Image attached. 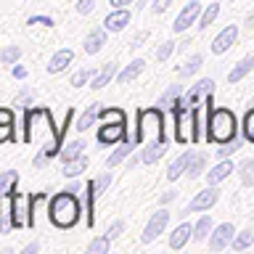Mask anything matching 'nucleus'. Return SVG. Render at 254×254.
I'll return each mask as SVG.
<instances>
[{
    "label": "nucleus",
    "instance_id": "nucleus-37",
    "mask_svg": "<svg viewBox=\"0 0 254 254\" xmlns=\"http://www.w3.org/2000/svg\"><path fill=\"white\" fill-rule=\"evenodd\" d=\"M111 249V238L109 236H98L87 244V254H106Z\"/></svg>",
    "mask_w": 254,
    "mask_h": 254
},
{
    "label": "nucleus",
    "instance_id": "nucleus-31",
    "mask_svg": "<svg viewBox=\"0 0 254 254\" xmlns=\"http://www.w3.org/2000/svg\"><path fill=\"white\" fill-rule=\"evenodd\" d=\"M212 230H214V225H212V217H198V222L193 225V238L196 241H209V236H212Z\"/></svg>",
    "mask_w": 254,
    "mask_h": 254
},
{
    "label": "nucleus",
    "instance_id": "nucleus-12",
    "mask_svg": "<svg viewBox=\"0 0 254 254\" xmlns=\"http://www.w3.org/2000/svg\"><path fill=\"white\" fill-rule=\"evenodd\" d=\"M233 238H236V228H233V222H220V225L212 230V236H209V249H212V252H222V249H228V246L233 244Z\"/></svg>",
    "mask_w": 254,
    "mask_h": 254
},
{
    "label": "nucleus",
    "instance_id": "nucleus-23",
    "mask_svg": "<svg viewBox=\"0 0 254 254\" xmlns=\"http://www.w3.org/2000/svg\"><path fill=\"white\" fill-rule=\"evenodd\" d=\"M180 98H183V87H180V85H170L162 95H159L156 106L164 109V111H175V106L180 103Z\"/></svg>",
    "mask_w": 254,
    "mask_h": 254
},
{
    "label": "nucleus",
    "instance_id": "nucleus-47",
    "mask_svg": "<svg viewBox=\"0 0 254 254\" xmlns=\"http://www.w3.org/2000/svg\"><path fill=\"white\" fill-rule=\"evenodd\" d=\"M29 101H32V93L29 90H24L16 95V101H13V106H21V109H29Z\"/></svg>",
    "mask_w": 254,
    "mask_h": 254
},
{
    "label": "nucleus",
    "instance_id": "nucleus-14",
    "mask_svg": "<svg viewBox=\"0 0 254 254\" xmlns=\"http://www.w3.org/2000/svg\"><path fill=\"white\" fill-rule=\"evenodd\" d=\"M130 21H132V13L127 8H111V13H106V19H103V29L122 32V29H127Z\"/></svg>",
    "mask_w": 254,
    "mask_h": 254
},
{
    "label": "nucleus",
    "instance_id": "nucleus-35",
    "mask_svg": "<svg viewBox=\"0 0 254 254\" xmlns=\"http://www.w3.org/2000/svg\"><path fill=\"white\" fill-rule=\"evenodd\" d=\"M16 180H19V172L16 170H5L3 175H0V196H8L16 186Z\"/></svg>",
    "mask_w": 254,
    "mask_h": 254
},
{
    "label": "nucleus",
    "instance_id": "nucleus-9",
    "mask_svg": "<svg viewBox=\"0 0 254 254\" xmlns=\"http://www.w3.org/2000/svg\"><path fill=\"white\" fill-rule=\"evenodd\" d=\"M127 138V122H101L98 143L101 146H117Z\"/></svg>",
    "mask_w": 254,
    "mask_h": 254
},
{
    "label": "nucleus",
    "instance_id": "nucleus-61",
    "mask_svg": "<svg viewBox=\"0 0 254 254\" xmlns=\"http://www.w3.org/2000/svg\"><path fill=\"white\" fill-rule=\"evenodd\" d=\"M0 206H3V196H0Z\"/></svg>",
    "mask_w": 254,
    "mask_h": 254
},
{
    "label": "nucleus",
    "instance_id": "nucleus-51",
    "mask_svg": "<svg viewBox=\"0 0 254 254\" xmlns=\"http://www.w3.org/2000/svg\"><path fill=\"white\" fill-rule=\"evenodd\" d=\"M48 162H51V156H48L45 151H40V154L35 156V167H37V170H43V167H45Z\"/></svg>",
    "mask_w": 254,
    "mask_h": 254
},
{
    "label": "nucleus",
    "instance_id": "nucleus-60",
    "mask_svg": "<svg viewBox=\"0 0 254 254\" xmlns=\"http://www.w3.org/2000/svg\"><path fill=\"white\" fill-rule=\"evenodd\" d=\"M138 162H143V159H140V156H132V159H130V162H127V170H132V167H135V164H138Z\"/></svg>",
    "mask_w": 254,
    "mask_h": 254
},
{
    "label": "nucleus",
    "instance_id": "nucleus-25",
    "mask_svg": "<svg viewBox=\"0 0 254 254\" xmlns=\"http://www.w3.org/2000/svg\"><path fill=\"white\" fill-rule=\"evenodd\" d=\"M252 69H254V56H244V59H241L233 69L228 71V82H230V85L241 82V79H244L246 74H249Z\"/></svg>",
    "mask_w": 254,
    "mask_h": 254
},
{
    "label": "nucleus",
    "instance_id": "nucleus-48",
    "mask_svg": "<svg viewBox=\"0 0 254 254\" xmlns=\"http://www.w3.org/2000/svg\"><path fill=\"white\" fill-rule=\"evenodd\" d=\"M122 230H125V222H122V220H117V222H114V225H111V228H109V233H106V236L111 238V241H117V238H119V236H122Z\"/></svg>",
    "mask_w": 254,
    "mask_h": 254
},
{
    "label": "nucleus",
    "instance_id": "nucleus-15",
    "mask_svg": "<svg viewBox=\"0 0 254 254\" xmlns=\"http://www.w3.org/2000/svg\"><path fill=\"white\" fill-rule=\"evenodd\" d=\"M71 61H74V51H69V48H61V51H56L51 59H48L45 69H48V74H61L64 69L71 66Z\"/></svg>",
    "mask_w": 254,
    "mask_h": 254
},
{
    "label": "nucleus",
    "instance_id": "nucleus-3",
    "mask_svg": "<svg viewBox=\"0 0 254 254\" xmlns=\"http://www.w3.org/2000/svg\"><path fill=\"white\" fill-rule=\"evenodd\" d=\"M209 119H206V140L209 143H217V146H222V143L233 140L238 138V119L230 109H209V114H206Z\"/></svg>",
    "mask_w": 254,
    "mask_h": 254
},
{
    "label": "nucleus",
    "instance_id": "nucleus-44",
    "mask_svg": "<svg viewBox=\"0 0 254 254\" xmlns=\"http://www.w3.org/2000/svg\"><path fill=\"white\" fill-rule=\"evenodd\" d=\"M11 140H16V135H13V125L0 122V143H11Z\"/></svg>",
    "mask_w": 254,
    "mask_h": 254
},
{
    "label": "nucleus",
    "instance_id": "nucleus-32",
    "mask_svg": "<svg viewBox=\"0 0 254 254\" xmlns=\"http://www.w3.org/2000/svg\"><path fill=\"white\" fill-rule=\"evenodd\" d=\"M217 13H220V3H217V0H212V3L201 11V19H198V29L212 27V21L217 19Z\"/></svg>",
    "mask_w": 254,
    "mask_h": 254
},
{
    "label": "nucleus",
    "instance_id": "nucleus-49",
    "mask_svg": "<svg viewBox=\"0 0 254 254\" xmlns=\"http://www.w3.org/2000/svg\"><path fill=\"white\" fill-rule=\"evenodd\" d=\"M93 8H95V0H79V3H77V13L87 16V13H93Z\"/></svg>",
    "mask_w": 254,
    "mask_h": 254
},
{
    "label": "nucleus",
    "instance_id": "nucleus-26",
    "mask_svg": "<svg viewBox=\"0 0 254 254\" xmlns=\"http://www.w3.org/2000/svg\"><path fill=\"white\" fill-rule=\"evenodd\" d=\"M190 233H193V228H190V222H180L178 228L170 233V249H183V246L188 244V238H190Z\"/></svg>",
    "mask_w": 254,
    "mask_h": 254
},
{
    "label": "nucleus",
    "instance_id": "nucleus-39",
    "mask_svg": "<svg viewBox=\"0 0 254 254\" xmlns=\"http://www.w3.org/2000/svg\"><path fill=\"white\" fill-rule=\"evenodd\" d=\"M21 59V48L19 45H5L0 51V64H16Z\"/></svg>",
    "mask_w": 254,
    "mask_h": 254
},
{
    "label": "nucleus",
    "instance_id": "nucleus-29",
    "mask_svg": "<svg viewBox=\"0 0 254 254\" xmlns=\"http://www.w3.org/2000/svg\"><path fill=\"white\" fill-rule=\"evenodd\" d=\"M87 164H90V159H87L85 154L71 159V162H64V175H66V178H79V175L87 170Z\"/></svg>",
    "mask_w": 254,
    "mask_h": 254
},
{
    "label": "nucleus",
    "instance_id": "nucleus-42",
    "mask_svg": "<svg viewBox=\"0 0 254 254\" xmlns=\"http://www.w3.org/2000/svg\"><path fill=\"white\" fill-rule=\"evenodd\" d=\"M238 148H241V138H233V140L222 143V146L217 148V156H220V159H228L230 154H236Z\"/></svg>",
    "mask_w": 254,
    "mask_h": 254
},
{
    "label": "nucleus",
    "instance_id": "nucleus-46",
    "mask_svg": "<svg viewBox=\"0 0 254 254\" xmlns=\"http://www.w3.org/2000/svg\"><path fill=\"white\" fill-rule=\"evenodd\" d=\"M172 3H175V0H154V3H151V11H154V13H164V11H170Z\"/></svg>",
    "mask_w": 254,
    "mask_h": 254
},
{
    "label": "nucleus",
    "instance_id": "nucleus-13",
    "mask_svg": "<svg viewBox=\"0 0 254 254\" xmlns=\"http://www.w3.org/2000/svg\"><path fill=\"white\" fill-rule=\"evenodd\" d=\"M236 40H238V27H236V24H230V27H225L217 37L212 40L209 48H212V53H214V56H222L225 51H230V48H233Z\"/></svg>",
    "mask_w": 254,
    "mask_h": 254
},
{
    "label": "nucleus",
    "instance_id": "nucleus-41",
    "mask_svg": "<svg viewBox=\"0 0 254 254\" xmlns=\"http://www.w3.org/2000/svg\"><path fill=\"white\" fill-rule=\"evenodd\" d=\"M175 51H178V45H175L172 40H167V43L159 45V51H156V61H162V64H164V61H170Z\"/></svg>",
    "mask_w": 254,
    "mask_h": 254
},
{
    "label": "nucleus",
    "instance_id": "nucleus-36",
    "mask_svg": "<svg viewBox=\"0 0 254 254\" xmlns=\"http://www.w3.org/2000/svg\"><path fill=\"white\" fill-rule=\"evenodd\" d=\"M201 64H204V56L201 53H193L190 59L180 66V77H190V74H196L198 69H201Z\"/></svg>",
    "mask_w": 254,
    "mask_h": 254
},
{
    "label": "nucleus",
    "instance_id": "nucleus-18",
    "mask_svg": "<svg viewBox=\"0 0 254 254\" xmlns=\"http://www.w3.org/2000/svg\"><path fill=\"white\" fill-rule=\"evenodd\" d=\"M143 71H146V59H135V61L127 64L125 69H119L117 82H119V85H127V82H132V79H138Z\"/></svg>",
    "mask_w": 254,
    "mask_h": 254
},
{
    "label": "nucleus",
    "instance_id": "nucleus-6",
    "mask_svg": "<svg viewBox=\"0 0 254 254\" xmlns=\"http://www.w3.org/2000/svg\"><path fill=\"white\" fill-rule=\"evenodd\" d=\"M206 95H214V79H209V77H204V79H198L196 85H190V90L183 93L180 103H183V106L196 109L198 103H204Z\"/></svg>",
    "mask_w": 254,
    "mask_h": 254
},
{
    "label": "nucleus",
    "instance_id": "nucleus-55",
    "mask_svg": "<svg viewBox=\"0 0 254 254\" xmlns=\"http://www.w3.org/2000/svg\"><path fill=\"white\" fill-rule=\"evenodd\" d=\"M13 77H16V79H24V77H27V69L16 64V66H13Z\"/></svg>",
    "mask_w": 254,
    "mask_h": 254
},
{
    "label": "nucleus",
    "instance_id": "nucleus-21",
    "mask_svg": "<svg viewBox=\"0 0 254 254\" xmlns=\"http://www.w3.org/2000/svg\"><path fill=\"white\" fill-rule=\"evenodd\" d=\"M95 196H98V188H95V180H90L85 186V225L87 228L95 225Z\"/></svg>",
    "mask_w": 254,
    "mask_h": 254
},
{
    "label": "nucleus",
    "instance_id": "nucleus-58",
    "mask_svg": "<svg viewBox=\"0 0 254 254\" xmlns=\"http://www.w3.org/2000/svg\"><path fill=\"white\" fill-rule=\"evenodd\" d=\"M246 29H254V11L246 16Z\"/></svg>",
    "mask_w": 254,
    "mask_h": 254
},
{
    "label": "nucleus",
    "instance_id": "nucleus-11",
    "mask_svg": "<svg viewBox=\"0 0 254 254\" xmlns=\"http://www.w3.org/2000/svg\"><path fill=\"white\" fill-rule=\"evenodd\" d=\"M198 19H201V3H198V0H190V3L183 5L178 19L172 21V32H186L190 24H198Z\"/></svg>",
    "mask_w": 254,
    "mask_h": 254
},
{
    "label": "nucleus",
    "instance_id": "nucleus-4",
    "mask_svg": "<svg viewBox=\"0 0 254 254\" xmlns=\"http://www.w3.org/2000/svg\"><path fill=\"white\" fill-rule=\"evenodd\" d=\"M138 143H154V140H167V130H164V109L151 106L143 109L138 114Z\"/></svg>",
    "mask_w": 254,
    "mask_h": 254
},
{
    "label": "nucleus",
    "instance_id": "nucleus-54",
    "mask_svg": "<svg viewBox=\"0 0 254 254\" xmlns=\"http://www.w3.org/2000/svg\"><path fill=\"white\" fill-rule=\"evenodd\" d=\"M132 3H135V0H109L111 8H130Z\"/></svg>",
    "mask_w": 254,
    "mask_h": 254
},
{
    "label": "nucleus",
    "instance_id": "nucleus-52",
    "mask_svg": "<svg viewBox=\"0 0 254 254\" xmlns=\"http://www.w3.org/2000/svg\"><path fill=\"white\" fill-rule=\"evenodd\" d=\"M29 24H45V27H53V19L51 16H32Z\"/></svg>",
    "mask_w": 254,
    "mask_h": 254
},
{
    "label": "nucleus",
    "instance_id": "nucleus-40",
    "mask_svg": "<svg viewBox=\"0 0 254 254\" xmlns=\"http://www.w3.org/2000/svg\"><path fill=\"white\" fill-rule=\"evenodd\" d=\"M93 69H79L71 74V87H85V85H90L93 82Z\"/></svg>",
    "mask_w": 254,
    "mask_h": 254
},
{
    "label": "nucleus",
    "instance_id": "nucleus-19",
    "mask_svg": "<svg viewBox=\"0 0 254 254\" xmlns=\"http://www.w3.org/2000/svg\"><path fill=\"white\" fill-rule=\"evenodd\" d=\"M167 154V140H154V143H143L140 148V159L146 164H156L159 159Z\"/></svg>",
    "mask_w": 254,
    "mask_h": 254
},
{
    "label": "nucleus",
    "instance_id": "nucleus-50",
    "mask_svg": "<svg viewBox=\"0 0 254 254\" xmlns=\"http://www.w3.org/2000/svg\"><path fill=\"white\" fill-rule=\"evenodd\" d=\"M146 40H148V29H143V32H138V35L132 37V43H130V45H132V48H140L143 43H146Z\"/></svg>",
    "mask_w": 254,
    "mask_h": 254
},
{
    "label": "nucleus",
    "instance_id": "nucleus-20",
    "mask_svg": "<svg viewBox=\"0 0 254 254\" xmlns=\"http://www.w3.org/2000/svg\"><path fill=\"white\" fill-rule=\"evenodd\" d=\"M117 74H119V64H117V61H109L106 66H103V69L98 71V74L93 77L90 87H93V90H103L106 85H111V79H114Z\"/></svg>",
    "mask_w": 254,
    "mask_h": 254
},
{
    "label": "nucleus",
    "instance_id": "nucleus-57",
    "mask_svg": "<svg viewBox=\"0 0 254 254\" xmlns=\"http://www.w3.org/2000/svg\"><path fill=\"white\" fill-rule=\"evenodd\" d=\"M64 190H69V193H77V190H79V183H69V186L64 188Z\"/></svg>",
    "mask_w": 254,
    "mask_h": 254
},
{
    "label": "nucleus",
    "instance_id": "nucleus-59",
    "mask_svg": "<svg viewBox=\"0 0 254 254\" xmlns=\"http://www.w3.org/2000/svg\"><path fill=\"white\" fill-rule=\"evenodd\" d=\"M37 249H40V244H29V246H27V249H24V254H35Z\"/></svg>",
    "mask_w": 254,
    "mask_h": 254
},
{
    "label": "nucleus",
    "instance_id": "nucleus-2",
    "mask_svg": "<svg viewBox=\"0 0 254 254\" xmlns=\"http://www.w3.org/2000/svg\"><path fill=\"white\" fill-rule=\"evenodd\" d=\"M48 217H51L53 228H59V230L74 228L79 217H82V206L77 201V193H69V190L56 193L51 198V204H48Z\"/></svg>",
    "mask_w": 254,
    "mask_h": 254
},
{
    "label": "nucleus",
    "instance_id": "nucleus-33",
    "mask_svg": "<svg viewBox=\"0 0 254 254\" xmlns=\"http://www.w3.org/2000/svg\"><path fill=\"white\" fill-rule=\"evenodd\" d=\"M254 244V230L252 228H246V230H241V233H236V238H233V249L236 252H244V249H249V246Z\"/></svg>",
    "mask_w": 254,
    "mask_h": 254
},
{
    "label": "nucleus",
    "instance_id": "nucleus-8",
    "mask_svg": "<svg viewBox=\"0 0 254 254\" xmlns=\"http://www.w3.org/2000/svg\"><path fill=\"white\" fill-rule=\"evenodd\" d=\"M167 225H170V212H167L164 206H162L159 212H154V214L148 217V225L143 228V236H140V241H143V244H151V241H156V238L164 233V228H167Z\"/></svg>",
    "mask_w": 254,
    "mask_h": 254
},
{
    "label": "nucleus",
    "instance_id": "nucleus-34",
    "mask_svg": "<svg viewBox=\"0 0 254 254\" xmlns=\"http://www.w3.org/2000/svg\"><path fill=\"white\" fill-rule=\"evenodd\" d=\"M238 175H241V186H254V156H249L246 162H241L238 167Z\"/></svg>",
    "mask_w": 254,
    "mask_h": 254
},
{
    "label": "nucleus",
    "instance_id": "nucleus-53",
    "mask_svg": "<svg viewBox=\"0 0 254 254\" xmlns=\"http://www.w3.org/2000/svg\"><path fill=\"white\" fill-rule=\"evenodd\" d=\"M0 122L13 125V111H11V109H0Z\"/></svg>",
    "mask_w": 254,
    "mask_h": 254
},
{
    "label": "nucleus",
    "instance_id": "nucleus-7",
    "mask_svg": "<svg viewBox=\"0 0 254 254\" xmlns=\"http://www.w3.org/2000/svg\"><path fill=\"white\" fill-rule=\"evenodd\" d=\"M220 201V190L217 186H209L206 190H198V193L188 201V206L183 209L180 214H190V212H206V209H212L214 204Z\"/></svg>",
    "mask_w": 254,
    "mask_h": 254
},
{
    "label": "nucleus",
    "instance_id": "nucleus-5",
    "mask_svg": "<svg viewBox=\"0 0 254 254\" xmlns=\"http://www.w3.org/2000/svg\"><path fill=\"white\" fill-rule=\"evenodd\" d=\"M172 114H175V140H178L180 146H186V143H193V119H196V109L178 103Z\"/></svg>",
    "mask_w": 254,
    "mask_h": 254
},
{
    "label": "nucleus",
    "instance_id": "nucleus-24",
    "mask_svg": "<svg viewBox=\"0 0 254 254\" xmlns=\"http://www.w3.org/2000/svg\"><path fill=\"white\" fill-rule=\"evenodd\" d=\"M230 175H233V162L222 159V162H217L209 172H206V183H209V186H217V183H222L225 178H230Z\"/></svg>",
    "mask_w": 254,
    "mask_h": 254
},
{
    "label": "nucleus",
    "instance_id": "nucleus-45",
    "mask_svg": "<svg viewBox=\"0 0 254 254\" xmlns=\"http://www.w3.org/2000/svg\"><path fill=\"white\" fill-rule=\"evenodd\" d=\"M111 186V172H103L95 178V188H98V193H106V188Z\"/></svg>",
    "mask_w": 254,
    "mask_h": 254
},
{
    "label": "nucleus",
    "instance_id": "nucleus-16",
    "mask_svg": "<svg viewBox=\"0 0 254 254\" xmlns=\"http://www.w3.org/2000/svg\"><path fill=\"white\" fill-rule=\"evenodd\" d=\"M135 146H138V138H130V135H127V138L119 143V148H114V154L106 159V167H103V170H114V167H119L135 151Z\"/></svg>",
    "mask_w": 254,
    "mask_h": 254
},
{
    "label": "nucleus",
    "instance_id": "nucleus-30",
    "mask_svg": "<svg viewBox=\"0 0 254 254\" xmlns=\"http://www.w3.org/2000/svg\"><path fill=\"white\" fill-rule=\"evenodd\" d=\"M85 148H87V143H85L82 138H77V140L66 143V146L61 148V162H71V159L82 156V154H85Z\"/></svg>",
    "mask_w": 254,
    "mask_h": 254
},
{
    "label": "nucleus",
    "instance_id": "nucleus-38",
    "mask_svg": "<svg viewBox=\"0 0 254 254\" xmlns=\"http://www.w3.org/2000/svg\"><path fill=\"white\" fill-rule=\"evenodd\" d=\"M98 119H101V122H127V114L122 109H106V106H103Z\"/></svg>",
    "mask_w": 254,
    "mask_h": 254
},
{
    "label": "nucleus",
    "instance_id": "nucleus-28",
    "mask_svg": "<svg viewBox=\"0 0 254 254\" xmlns=\"http://www.w3.org/2000/svg\"><path fill=\"white\" fill-rule=\"evenodd\" d=\"M188 162H190V151H186V154H180L175 162L167 167V180H178L180 175H186V170H188Z\"/></svg>",
    "mask_w": 254,
    "mask_h": 254
},
{
    "label": "nucleus",
    "instance_id": "nucleus-56",
    "mask_svg": "<svg viewBox=\"0 0 254 254\" xmlns=\"http://www.w3.org/2000/svg\"><path fill=\"white\" fill-rule=\"evenodd\" d=\"M175 196H178V190H167V193L162 196V204H170V201H175Z\"/></svg>",
    "mask_w": 254,
    "mask_h": 254
},
{
    "label": "nucleus",
    "instance_id": "nucleus-43",
    "mask_svg": "<svg viewBox=\"0 0 254 254\" xmlns=\"http://www.w3.org/2000/svg\"><path fill=\"white\" fill-rule=\"evenodd\" d=\"M244 138L249 140V143H254V109H249L246 111V117H244Z\"/></svg>",
    "mask_w": 254,
    "mask_h": 254
},
{
    "label": "nucleus",
    "instance_id": "nucleus-22",
    "mask_svg": "<svg viewBox=\"0 0 254 254\" xmlns=\"http://www.w3.org/2000/svg\"><path fill=\"white\" fill-rule=\"evenodd\" d=\"M106 35H109V29H93V32H87V37H85V43H82V48H85V53L87 56H95L101 51L103 45H106Z\"/></svg>",
    "mask_w": 254,
    "mask_h": 254
},
{
    "label": "nucleus",
    "instance_id": "nucleus-10",
    "mask_svg": "<svg viewBox=\"0 0 254 254\" xmlns=\"http://www.w3.org/2000/svg\"><path fill=\"white\" fill-rule=\"evenodd\" d=\"M8 201H11L13 228H29V204H27V198H24V193L11 190V193H8Z\"/></svg>",
    "mask_w": 254,
    "mask_h": 254
},
{
    "label": "nucleus",
    "instance_id": "nucleus-1",
    "mask_svg": "<svg viewBox=\"0 0 254 254\" xmlns=\"http://www.w3.org/2000/svg\"><path fill=\"white\" fill-rule=\"evenodd\" d=\"M61 130L53 125V117L48 109H29L24 114V143H40L48 156L61 154Z\"/></svg>",
    "mask_w": 254,
    "mask_h": 254
},
{
    "label": "nucleus",
    "instance_id": "nucleus-17",
    "mask_svg": "<svg viewBox=\"0 0 254 254\" xmlns=\"http://www.w3.org/2000/svg\"><path fill=\"white\" fill-rule=\"evenodd\" d=\"M101 109H103V103H98V101L90 103V106H85V111L77 117V122H74V130H77V132H87V130L95 125V119H98Z\"/></svg>",
    "mask_w": 254,
    "mask_h": 254
},
{
    "label": "nucleus",
    "instance_id": "nucleus-27",
    "mask_svg": "<svg viewBox=\"0 0 254 254\" xmlns=\"http://www.w3.org/2000/svg\"><path fill=\"white\" fill-rule=\"evenodd\" d=\"M206 162H209V156L204 154V151H196V154H190V162H188V170H186V175L190 180H196L198 175H204V170H206Z\"/></svg>",
    "mask_w": 254,
    "mask_h": 254
}]
</instances>
